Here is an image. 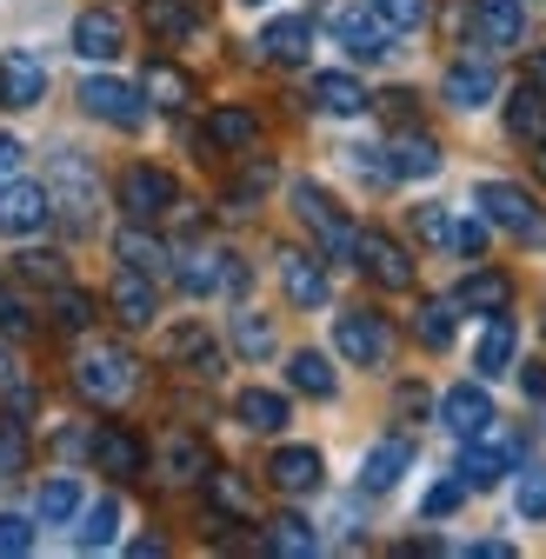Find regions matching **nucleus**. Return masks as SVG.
<instances>
[{"mask_svg":"<svg viewBox=\"0 0 546 559\" xmlns=\"http://www.w3.org/2000/svg\"><path fill=\"white\" fill-rule=\"evenodd\" d=\"M333 346H340L354 367H387V360H393V326H387V313H373V307H347V313L333 320Z\"/></svg>","mask_w":546,"mask_h":559,"instance_id":"obj_1","label":"nucleus"},{"mask_svg":"<svg viewBox=\"0 0 546 559\" xmlns=\"http://www.w3.org/2000/svg\"><path fill=\"white\" fill-rule=\"evenodd\" d=\"M133 360L120 354V346H87V354L74 360V386L87 393V400H100V406H120L127 393H133Z\"/></svg>","mask_w":546,"mask_h":559,"instance_id":"obj_2","label":"nucleus"},{"mask_svg":"<svg viewBox=\"0 0 546 559\" xmlns=\"http://www.w3.org/2000/svg\"><path fill=\"white\" fill-rule=\"evenodd\" d=\"M81 107H87L94 120L120 127V133L147 127V94H141V87H127V81H114V74H87V81H81Z\"/></svg>","mask_w":546,"mask_h":559,"instance_id":"obj_3","label":"nucleus"},{"mask_svg":"<svg viewBox=\"0 0 546 559\" xmlns=\"http://www.w3.org/2000/svg\"><path fill=\"white\" fill-rule=\"evenodd\" d=\"M120 206H127V221H161V214H174L180 206V180L167 174V167H127L120 174Z\"/></svg>","mask_w":546,"mask_h":559,"instance_id":"obj_4","label":"nucleus"},{"mask_svg":"<svg viewBox=\"0 0 546 559\" xmlns=\"http://www.w3.org/2000/svg\"><path fill=\"white\" fill-rule=\"evenodd\" d=\"M294 214L320 234V247L333 253V260H354V227H347V214L333 206V193L327 187H313V180H294Z\"/></svg>","mask_w":546,"mask_h":559,"instance_id":"obj_5","label":"nucleus"},{"mask_svg":"<svg viewBox=\"0 0 546 559\" xmlns=\"http://www.w3.org/2000/svg\"><path fill=\"white\" fill-rule=\"evenodd\" d=\"M354 260H360V273L373 280V287H387V294L414 287V260H406V247L393 234H354Z\"/></svg>","mask_w":546,"mask_h":559,"instance_id":"obj_6","label":"nucleus"},{"mask_svg":"<svg viewBox=\"0 0 546 559\" xmlns=\"http://www.w3.org/2000/svg\"><path fill=\"white\" fill-rule=\"evenodd\" d=\"M47 221H54V193L47 187H34V180H8V187H0V234H8V240H27Z\"/></svg>","mask_w":546,"mask_h":559,"instance_id":"obj_7","label":"nucleus"},{"mask_svg":"<svg viewBox=\"0 0 546 559\" xmlns=\"http://www.w3.org/2000/svg\"><path fill=\"white\" fill-rule=\"evenodd\" d=\"M473 200H480V214H487L494 227H507V234H539V206H533L526 187H513V180H480V187H473Z\"/></svg>","mask_w":546,"mask_h":559,"instance_id":"obj_8","label":"nucleus"},{"mask_svg":"<svg viewBox=\"0 0 546 559\" xmlns=\"http://www.w3.org/2000/svg\"><path fill=\"white\" fill-rule=\"evenodd\" d=\"M520 40H526V8L520 0H473V47L513 53Z\"/></svg>","mask_w":546,"mask_h":559,"instance_id":"obj_9","label":"nucleus"},{"mask_svg":"<svg viewBox=\"0 0 546 559\" xmlns=\"http://www.w3.org/2000/svg\"><path fill=\"white\" fill-rule=\"evenodd\" d=\"M180 287H187L193 300H200V294H221V287H227V294H240V287H247V266H240L234 253L200 247V253H187V260H180Z\"/></svg>","mask_w":546,"mask_h":559,"instance_id":"obj_10","label":"nucleus"},{"mask_svg":"<svg viewBox=\"0 0 546 559\" xmlns=\"http://www.w3.org/2000/svg\"><path fill=\"white\" fill-rule=\"evenodd\" d=\"M440 427L460 433V440H487V427H494V400H487L480 386H447V393H440Z\"/></svg>","mask_w":546,"mask_h":559,"instance_id":"obj_11","label":"nucleus"},{"mask_svg":"<svg viewBox=\"0 0 546 559\" xmlns=\"http://www.w3.org/2000/svg\"><path fill=\"white\" fill-rule=\"evenodd\" d=\"M40 100H47V67L34 53H0V107L27 114Z\"/></svg>","mask_w":546,"mask_h":559,"instance_id":"obj_12","label":"nucleus"},{"mask_svg":"<svg viewBox=\"0 0 546 559\" xmlns=\"http://www.w3.org/2000/svg\"><path fill=\"white\" fill-rule=\"evenodd\" d=\"M74 53H81V60H120V53H127V21H120L114 8H87V14L74 21Z\"/></svg>","mask_w":546,"mask_h":559,"instance_id":"obj_13","label":"nucleus"},{"mask_svg":"<svg viewBox=\"0 0 546 559\" xmlns=\"http://www.w3.org/2000/svg\"><path fill=\"white\" fill-rule=\"evenodd\" d=\"M393 160V180H434L440 174V140L434 133H420V127H406V133H393V147H387Z\"/></svg>","mask_w":546,"mask_h":559,"instance_id":"obj_14","label":"nucleus"},{"mask_svg":"<svg viewBox=\"0 0 546 559\" xmlns=\"http://www.w3.org/2000/svg\"><path fill=\"white\" fill-rule=\"evenodd\" d=\"M414 466V440H380V447H367V460H360V493H393L400 486V473Z\"/></svg>","mask_w":546,"mask_h":559,"instance_id":"obj_15","label":"nucleus"},{"mask_svg":"<svg viewBox=\"0 0 546 559\" xmlns=\"http://www.w3.org/2000/svg\"><path fill=\"white\" fill-rule=\"evenodd\" d=\"M494 67L487 60H453L447 67V81H440V94H447V107H460V114H473V107H487L494 100Z\"/></svg>","mask_w":546,"mask_h":559,"instance_id":"obj_16","label":"nucleus"},{"mask_svg":"<svg viewBox=\"0 0 546 559\" xmlns=\"http://www.w3.org/2000/svg\"><path fill=\"white\" fill-rule=\"evenodd\" d=\"M333 34H340V47H347L354 60H380L387 53V27H380L373 8H333Z\"/></svg>","mask_w":546,"mask_h":559,"instance_id":"obj_17","label":"nucleus"},{"mask_svg":"<svg viewBox=\"0 0 546 559\" xmlns=\"http://www.w3.org/2000/svg\"><path fill=\"white\" fill-rule=\"evenodd\" d=\"M266 479L281 486V493H313V486L327 479V460L313 447H281V453L266 460Z\"/></svg>","mask_w":546,"mask_h":559,"instance_id":"obj_18","label":"nucleus"},{"mask_svg":"<svg viewBox=\"0 0 546 559\" xmlns=\"http://www.w3.org/2000/svg\"><path fill=\"white\" fill-rule=\"evenodd\" d=\"M87 453H94V466H100V473H114V479L141 473V460H147L141 433H127V427H100V433L87 440Z\"/></svg>","mask_w":546,"mask_h":559,"instance_id":"obj_19","label":"nucleus"},{"mask_svg":"<svg viewBox=\"0 0 546 559\" xmlns=\"http://www.w3.org/2000/svg\"><path fill=\"white\" fill-rule=\"evenodd\" d=\"M260 53H266V60H281V67H300V60L313 53V21H300V14L266 21V27H260Z\"/></svg>","mask_w":546,"mask_h":559,"instance_id":"obj_20","label":"nucleus"},{"mask_svg":"<svg viewBox=\"0 0 546 559\" xmlns=\"http://www.w3.org/2000/svg\"><path fill=\"white\" fill-rule=\"evenodd\" d=\"M54 180H60V214L74 221V227H87L94 221V174H87V160H74V154H60L54 160Z\"/></svg>","mask_w":546,"mask_h":559,"instance_id":"obj_21","label":"nucleus"},{"mask_svg":"<svg viewBox=\"0 0 546 559\" xmlns=\"http://www.w3.org/2000/svg\"><path fill=\"white\" fill-rule=\"evenodd\" d=\"M107 300H114V320H120V326H154V313H161V300H154V287H147V273H133V266L114 280Z\"/></svg>","mask_w":546,"mask_h":559,"instance_id":"obj_22","label":"nucleus"},{"mask_svg":"<svg viewBox=\"0 0 546 559\" xmlns=\"http://www.w3.org/2000/svg\"><path fill=\"white\" fill-rule=\"evenodd\" d=\"M281 287H287V300L294 307H327V273H320V260L313 253H281Z\"/></svg>","mask_w":546,"mask_h":559,"instance_id":"obj_23","label":"nucleus"},{"mask_svg":"<svg viewBox=\"0 0 546 559\" xmlns=\"http://www.w3.org/2000/svg\"><path fill=\"white\" fill-rule=\"evenodd\" d=\"M507 300H513V280L507 273H466L460 294H453L460 313H507Z\"/></svg>","mask_w":546,"mask_h":559,"instance_id":"obj_24","label":"nucleus"},{"mask_svg":"<svg viewBox=\"0 0 546 559\" xmlns=\"http://www.w3.org/2000/svg\"><path fill=\"white\" fill-rule=\"evenodd\" d=\"M234 419H240L247 433H281L287 419H294V406H287L281 393H260V386H247V393L234 400Z\"/></svg>","mask_w":546,"mask_h":559,"instance_id":"obj_25","label":"nucleus"},{"mask_svg":"<svg viewBox=\"0 0 546 559\" xmlns=\"http://www.w3.org/2000/svg\"><path fill=\"white\" fill-rule=\"evenodd\" d=\"M473 367H480V380H500V373L513 367V320H507V313L487 320L480 346H473Z\"/></svg>","mask_w":546,"mask_h":559,"instance_id":"obj_26","label":"nucleus"},{"mask_svg":"<svg viewBox=\"0 0 546 559\" xmlns=\"http://www.w3.org/2000/svg\"><path fill=\"white\" fill-rule=\"evenodd\" d=\"M114 253H120V266H133V273H161V266H167V247L147 234V221H133V227L114 240Z\"/></svg>","mask_w":546,"mask_h":559,"instance_id":"obj_27","label":"nucleus"},{"mask_svg":"<svg viewBox=\"0 0 546 559\" xmlns=\"http://www.w3.org/2000/svg\"><path fill=\"white\" fill-rule=\"evenodd\" d=\"M313 107L320 114H360L367 107V87L354 74H313Z\"/></svg>","mask_w":546,"mask_h":559,"instance_id":"obj_28","label":"nucleus"},{"mask_svg":"<svg viewBox=\"0 0 546 559\" xmlns=\"http://www.w3.org/2000/svg\"><path fill=\"white\" fill-rule=\"evenodd\" d=\"M207 140H214V147H227V154H240V147H253V140H260V120L247 107H214Z\"/></svg>","mask_w":546,"mask_h":559,"instance_id":"obj_29","label":"nucleus"},{"mask_svg":"<svg viewBox=\"0 0 546 559\" xmlns=\"http://www.w3.org/2000/svg\"><path fill=\"white\" fill-rule=\"evenodd\" d=\"M507 133L513 140H546V94L539 87H520L507 100Z\"/></svg>","mask_w":546,"mask_h":559,"instance_id":"obj_30","label":"nucleus"},{"mask_svg":"<svg viewBox=\"0 0 546 559\" xmlns=\"http://www.w3.org/2000/svg\"><path fill=\"white\" fill-rule=\"evenodd\" d=\"M40 520H47V526L81 520V479H74V473H60V479L40 486Z\"/></svg>","mask_w":546,"mask_h":559,"instance_id":"obj_31","label":"nucleus"},{"mask_svg":"<svg viewBox=\"0 0 546 559\" xmlns=\"http://www.w3.org/2000/svg\"><path fill=\"white\" fill-rule=\"evenodd\" d=\"M287 380H294V393H313V400H333V386H340L333 367H327V354H313V346L287 360Z\"/></svg>","mask_w":546,"mask_h":559,"instance_id":"obj_32","label":"nucleus"},{"mask_svg":"<svg viewBox=\"0 0 546 559\" xmlns=\"http://www.w3.org/2000/svg\"><path fill=\"white\" fill-rule=\"evenodd\" d=\"M114 533H120V500H94L87 520L74 526V546L81 552H100V546H114Z\"/></svg>","mask_w":546,"mask_h":559,"instance_id":"obj_33","label":"nucleus"},{"mask_svg":"<svg viewBox=\"0 0 546 559\" xmlns=\"http://www.w3.org/2000/svg\"><path fill=\"white\" fill-rule=\"evenodd\" d=\"M453 300H427L420 313H414V333H420V346H427V354H447V346H453Z\"/></svg>","mask_w":546,"mask_h":559,"instance_id":"obj_34","label":"nucleus"},{"mask_svg":"<svg viewBox=\"0 0 546 559\" xmlns=\"http://www.w3.org/2000/svg\"><path fill=\"white\" fill-rule=\"evenodd\" d=\"M141 94H147L154 107H187V100H193V81L180 74V67L154 60V67H147V87H141Z\"/></svg>","mask_w":546,"mask_h":559,"instance_id":"obj_35","label":"nucleus"},{"mask_svg":"<svg viewBox=\"0 0 546 559\" xmlns=\"http://www.w3.org/2000/svg\"><path fill=\"white\" fill-rule=\"evenodd\" d=\"M507 460H513L507 447H473V440H466V453H460V479H466V486H494V479L507 473Z\"/></svg>","mask_w":546,"mask_h":559,"instance_id":"obj_36","label":"nucleus"},{"mask_svg":"<svg viewBox=\"0 0 546 559\" xmlns=\"http://www.w3.org/2000/svg\"><path fill=\"white\" fill-rule=\"evenodd\" d=\"M207 500H214L221 513H234V520L253 513V493H247V479H240V473H214V466H207Z\"/></svg>","mask_w":546,"mask_h":559,"instance_id":"obj_37","label":"nucleus"},{"mask_svg":"<svg viewBox=\"0 0 546 559\" xmlns=\"http://www.w3.org/2000/svg\"><path fill=\"white\" fill-rule=\"evenodd\" d=\"M147 27L161 34V40H187L193 34V8H187V0H147Z\"/></svg>","mask_w":546,"mask_h":559,"instance_id":"obj_38","label":"nucleus"},{"mask_svg":"<svg viewBox=\"0 0 546 559\" xmlns=\"http://www.w3.org/2000/svg\"><path fill=\"white\" fill-rule=\"evenodd\" d=\"M234 346H240V360H266V354H273V320L234 313Z\"/></svg>","mask_w":546,"mask_h":559,"instance_id":"obj_39","label":"nucleus"},{"mask_svg":"<svg viewBox=\"0 0 546 559\" xmlns=\"http://www.w3.org/2000/svg\"><path fill=\"white\" fill-rule=\"evenodd\" d=\"M266 552H294V559H307V552H320V533H313L307 520H273Z\"/></svg>","mask_w":546,"mask_h":559,"instance_id":"obj_40","label":"nucleus"},{"mask_svg":"<svg viewBox=\"0 0 546 559\" xmlns=\"http://www.w3.org/2000/svg\"><path fill=\"white\" fill-rule=\"evenodd\" d=\"M367 8L380 14L387 34H414V27L427 21V0H367Z\"/></svg>","mask_w":546,"mask_h":559,"instance_id":"obj_41","label":"nucleus"},{"mask_svg":"<svg viewBox=\"0 0 546 559\" xmlns=\"http://www.w3.org/2000/svg\"><path fill=\"white\" fill-rule=\"evenodd\" d=\"M54 294H60V300H54V320H60L67 333H81V326H94V294H81V287H67V280H60Z\"/></svg>","mask_w":546,"mask_h":559,"instance_id":"obj_42","label":"nucleus"},{"mask_svg":"<svg viewBox=\"0 0 546 559\" xmlns=\"http://www.w3.org/2000/svg\"><path fill=\"white\" fill-rule=\"evenodd\" d=\"M513 513H520V520H546V466H526V473H520Z\"/></svg>","mask_w":546,"mask_h":559,"instance_id":"obj_43","label":"nucleus"},{"mask_svg":"<svg viewBox=\"0 0 546 559\" xmlns=\"http://www.w3.org/2000/svg\"><path fill=\"white\" fill-rule=\"evenodd\" d=\"M167 473L174 479H207V447H200V440H174L167 447Z\"/></svg>","mask_w":546,"mask_h":559,"instance_id":"obj_44","label":"nucleus"},{"mask_svg":"<svg viewBox=\"0 0 546 559\" xmlns=\"http://www.w3.org/2000/svg\"><path fill=\"white\" fill-rule=\"evenodd\" d=\"M14 266H21V280H40V287H60V280H67V260H60V253H47V247L21 253Z\"/></svg>","mask_w":546,"mask_h":559,"instance_id":"obj_45","label":"nucleus"},{"mask_svg":"<svg viewBox=\"0 0 546 559\" xmlns=\"http://www.w3.org/2000/svg\"><path fill=\"white\" fill-rule=\"evenodd\" d=\"M447 253L480 260V253H487V221H453V234H447Z\"/></svg>","mask_w":546,"mask_h":559,"instance_id":"obj_46","label":"nucleus"},{"mask_svg":"<svg viewBox=\"0 0 546 559\" xmlns=\"http://www.w3.org/2000/svg\"><path fill=\"white\" fill-rule=\"evenodd\" d=\"M0 333H8V340H27L34 333V307L21 294H0Z\"/></svg>","mask_w":546,"mask_h":559,"instance_id":"obj_47","label":"nucleus"},{"mask_svg":"<svg viewBox=\"0 0 546 559\" xmlns=\"http://www.w3.org/2000/svg\"><path fill=\"white\" fill-rule=\"evenodd\" d=\"M27 466V433L21 419H0V473H21Z\"/></svg>","mask_w":546,"mask_h":559,"instance_id":"obj_48","label":"nucleus"},{"mask_svg":"<svg viewBox=\"0 0 546 559\" xmlns=\"http://www.w3.org/2000/svg\"><path fill=\"white\" fill-rule=\"evenodd\" d=\"M460 500H466V479H440L434 493L420 500V513H427V520H447V513H460Z\"/></svg>","mask_w":546,"mask_h":559,"instance_id":"obj_49","label":"nucleus"},{"mask_svg":"<svg viewBox=\"0 0 546 559\" xmlns=\"http://www.w3.org/2000/svg\"><path fill=\"white\" fill-rule=\"evenodd\" d=\"M14 552H34V526L14 520V513H0V559H14Z\"/></svg>","mask_w":546,"mask_h":559,"instance_id":"obj_50","label":"nucleus"},{"mask_svg":"<svg viewBox=\"0 0 546 559\" xmlns=\"http://www.w3.org/2000/svg\"><path fill=\"white\" fill-rule=\"evenodd\" d=\"M414 227H420V240H427V247H447V234H453L447 206H414Z\"/></svg>","mask_w":546,"mask_h":559,"instance_id":"obj_51","label":"nucleus"},{"mask_svg":"<svg viewBox=\"0 0 546 559\" xmlns=\"http://www.w3.org/2000/svg\"><path fill=\"white\" fill-rule=\"evenodd\" d=\"M21 154H27L21 140H14V133H0V174H14V167H21Z\"/></svg>","mask_w":546,"mask_h":559,"instance_id":"obj_52","label":"nucleus"},{"mask_svg":"<svg viewBox=\"0 0 546 559\" xmlns=\"http://www.w3.org/2000/svg\"><path fill=\"white\" fill-rule=\"evenodd\" d=\"M21 413H34V386H14L8 393V419H21Z\"/></svg>","mask_w":546,"mask_h":559,"instance_id":"obj_53","label":"nucleus"},{"mask_svg":"<svg viewBox=\"0 0 546 559\" xmlns=\"http://www.w3.org/2000/svg\"><path fill=\"white\" fill-rule=\"evenodd\" d=\"M400 413H427V393L420 386H400Z\"/></svg>","mask_w":546,"mask_h":559,"instance_id":"obj_54","label":"nucleus"},{"mask_svg":"<svg viewBox=\"0 0 546 559\" xmlns=\"http://www.w3.org/2000/svg\"><path fill=\"white\" fill-rule=\"evenodd\" d=\"M526 393H533V400H546V373H539V367H526Z\"/></svg>","mask_w":546,"mask_h":559,"instance_id":"obj_55","label":"nucleus"},{"mask_svg":"<svg viewBox=\"0 0 546 559\" xmlns=\"http://www.w3.org/2000/svg\"><path fill=\"white\" fill-rule=\"evenodd\" d=\"M533 87H539V94H546V47H539V53H533Z\"/></svg>","mask_w":546,"mask_h":559,"instance_id":"obj_56","label":"nucleus"},{"mask_svg":"<svg viewBox=\"0 0 546 559\" xmlns=\"http://www.w3.org/2000/svg\"><path fill=\"white\" fill-rule=\"evenodd\" d=\"M0 380H14V367H8V346H0Z\"/></svg>","mask_w":546,"mask_h":559,"instance_id":"obj_57","label":"nucleus"},{"mask_svg":"<svg viewBox=\"0 0 546 559\" xmlns=\"http://www.w3.org/2000/svg\"><path fill=\"white\" fill-rule=\"evenodd\" d=\"M247 8H266V0H247Z\"/></svg>","mask_w":546,"mask_h":559,"instance_id":"obj_58","label":"nucleus"}]
</instances>
